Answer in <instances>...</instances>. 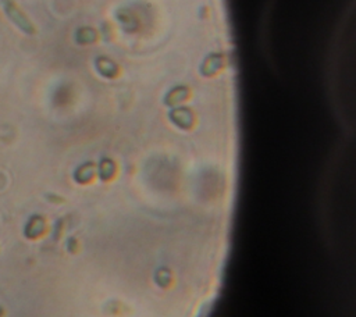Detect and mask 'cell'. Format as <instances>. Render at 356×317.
Listing matches in <instances>:
<instances>
[{"label": "cell", "mask_w": 356, "mask_h": 317, "mask_svg": "<svg viewBox=\"0 0 356 317\" xmlns=\"http://www.w3.org/2000/svg\"><path fill=\"white\" fill-rule=\"evenodd\" d=\"M2 6H3V10L7 14V17L13 21V24H16L17 27L21 29L22 32L29 33V35L35 33V27L32 25V22L29 21V18L20 10V7L16 3H13L11 0H2Z\"/></svg>", "instance_id": "1"}]
</instances>
